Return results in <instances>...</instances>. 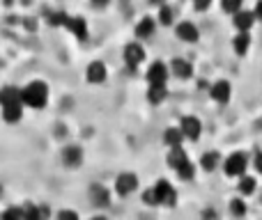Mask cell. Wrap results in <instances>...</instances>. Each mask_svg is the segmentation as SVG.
Here are the masks:
<instances>
[{
    "label": "cell",
    "instance_id": "d590c367",
    "mask_svg": "<svg viewBox=\"0 0 262 220\" xmlns=\"http://www.w3.org/2000/svg\"><path fill=\"white\" fill-rule=\"evenodd\" d=\"M253 16H255V18H260V21H262V0H260L258 5H255V12H253Z\"/></svg>",
    "mask_w": 262,
    "mask_h": 220
},
{
    "label": "cell",
    "instance_id": "9c48e42d",
    "mask_svg": "<svg viewBox=\"0 0 262 220\" xmlns=\"http://www.w3.org/2000/svg\"><path fill=\"white\" fill-rule=\"evenodd\" d=\"M232 23H235V28L239 32H249V28L255 23V16H253V12H249V9H242V12L235 14Z\"/></svg>",
    "mask_w": 262,
    "mask_h": 220
},
{
    "label": "cell",
    "instance_id": "52a82bcc",
    "mask_svg": "<svg viewBox=\"0 0 262 220\" xmlns=\"http://www.w3.org/2000/svg\"><path fill=\"white\" fill-rule=\"evenodd\" d=\"M166 78H168L166 64H163V62L149 64V69H147V83H149V85H166Z\"/></svg>",
    "mask_w": 262,
    "mask_h": 220
},
{
    "label": "cell",
    "instance_id": "4fadbf2b",
    "mask_svg": "<svg viewBox=\"0 0 262 220\" xmlns=\"http://www.w3.org/2000/svg\"><path fill=\"white\" fill-rule=\"evenodd\" d=\"M62 158H64V163H67L69 167H78V165H81V161H83L81 147H76V144H69V147H64Z\"/></svg>",
    "mask_w": 262,
    "mask_h": 220
},
{
    "label": "cell",
    "instance_id": "30bf717a",
    "mask_svg": "<svg viewBox=\"0 0 262 220\" xmlns=\"http://www.w3.org/2000/svg\"><path fill=\"white\" fill-rule=\"evenodd\" d=\"M88 83H104L106 81V64L104 62H90L88 64Z\"/></svg>",
    "mask_w": 262,
    "mask_h": 220
},
{
    "label": "cell",
    "instance_id": "44dd1931",
    "mask_svg": "<svg viewBox=\"0 0 262 220\" xmlns=\"http://www.w3.org/2000/svg\"><path fill=\"white\" fill-rule=\"evenodd\" d=\"M232 46H235L237 55H246V51H249V46H251V35L249 32H239V35L235 37V41H232Z\"/></svg>",
    "mask_w": 262,
    "mask_h": 220
},
{
    "label": "cell",
    "instance_id": "83f0119b",
    "mask_svg": "<svg viewBox=\"0 0 262 220\" xmlns=\"http://www.w3.org/2000/svg\"><path fill=\"white\" fill-rule=\"evenodd\" d=\"M159 21H161L163 26H170L172 23V9L168 7V5H163V7L159 9Z\"/></svg>",
    "mask_w": 262,
    "mask_h": 220
},
{
    "label": "cell",
    "instance_id": "8fae6325",
    "mask_svg": "<svg viewBox=\"0 0 262 220\" xmlns=\"http://www.w3.org/2000/svg\"><path fill=\"white\" fill-rule=\"evenodd\" d=\"M0 104H3V108L5 106L21 104V90H18V87H12V85L3 87V90H0Z\"/></svg>",
    "mask_w": 262,
    "mask_h": 220
},
{
    "label": "cell",
    "instance_id": "6da1fadb",
    "mask_svg": "<svg viewBox=\"0 0 262 220\" xmlns=\"http://www.w3.org/2000/svg\"><path fill=\"white\" fill-rule=\"evenodd\" d=\"M49 101V87L41 81H32L21 90V104L30 106V108H44Z\"/></svg>",
    "mask_w": 262,
    "mask_h": 220
},
{
    "label": "cell",
    "instance_id": "5b68a950",
    "mask_svg": "<svg viewBox=\"0 0 262 220\" xmlns=\"http://www.w3.org/2000/svg\"><path fill=\"white\" fill-rule=\"evenodd\" d=\"M124 60H127L129 69H136V67H138V64L145 60L143 46H140L138 41H131V44H127V46H124Z\"/></svg>",
    "mask_w": 262,
    "mask_h": 220
},
{
    "label": "cell",
    "instance_id": "603a6c76",
    "mask_svg": "<svg viewBox=\"0 0 262 220\" xmlns=\"http://www.w3.org/2000/svg\"><path fill=\"white\" fill-rule=\"evenodd\" d=\"M255 190V179L253 177H242L239 179V193L242 195H251Z\"/></svg>",
    "mask_w": 262,
    "mask_h": 220
},
{
    "label": "cell",
    "instance_id": "f546056e",
    "mask_svg": "<svg viewBox=\"0 0 262 220\" xmlns=\"http://www.w3.org/2000/svg\"><path fill=\"white\" fill-rule=\"evenodd\" d=\"M223 12L235 16L237 12H242V0H228V3H223Z\"/></svg>",
    "mask_w": 262,
    "mask_h": 220
},
{
    "label": "cell",
    "instance_id": "d4e9b609",
    "mask_svg": "<svg viewBox=\"0 0 262 220\" xmlns=\"http://www.w3.org/2000/svg\"><path fill=\"white\" fill-rule=\"evenodd\" d=\"M92 198H95V202L101 204V207H106V204H108V193H106L101 186H95V188H92Z\"/></svg>",
    "mask_w": 262,
    "mask_h": 220
},
{
    "label": "cell",
    "instance_id": "e575fe53",
    "mask_svg": "<svg viewBox=\"0 0 262 220\" xmlns=\"http://www.w3.org/2000/svg\"><path fill=\"white\" fill-rule=\"evenodd\" d=\"M207 7H209L207 0H198V3H195V9H198V12H203V9H207Z\"/></svg>",
    "mask_w": 262,
    "mask_h": 220
},
{
    "label": "cell",
    "instance_id": "e0dca14e",
    "mask_svg": "<svg viewBox=\"0 0 262 220\" xmlns=\"http://www.w3.org/2000/svg\"><path fill=\"white\" fill-rule=\"evenodd\" d=\"M154 28H157V23H154V18H143V21L136 26V37H140V39H149V37L154 35Z\"/></svg>",
    "mask_w": 262,
    "mask_h": 220
},
{
    "label": "cell",
    "instance_id": "277c9868",
    "mask_svg": "<svg viewBox=\"0 0 262 220\" xmlns=\"http://www.w3.org/2000/svg\"><path fill=\"white\" fill-rule=\"evenodd\" d=\"M180 131H182V135H184V138H189V140H198V138H200V131H203V124H200L198 117L186 115V117H182Z\"/></svg>",
    "mask_w": 262,
    "mask_h": 220
},
{
    "label": "cell",
    "instance_id": "f1b7e54d",
    "mask_svg": "<svg viewBox=\"0 0 262 220\" xmlns=\"http://www.w3.org/2000/svg\"><path fill=\"white\" fill-rule=\"evenodd\" d=\"M230 211L235 213L237 218H242V216H244V213H246V204L242 202L239 198H237V200H232V202H230Z\"/></svg>",
    "mask_w": 262,
    "mask_h": 220
},
{
    "label": "cell",
    "instance_id": "836d02e7",
    "mask_svg": "<svg viewBox=\"0 0 262 220\" xmlns=\"http://www.w3.org/2000/svg\"><path fill=\"white\" fill-rule=\"evenodd\" d=\"M253 165H255V170H258L260 175H262V152L258 154V156H255V163H253Z\"/></svg>",
    "mask_w": 262,
    "mask_h": 220
},
{
    "label": "cell",
    "instance_id": "ffe728a7",
    "mask_svg": "<svg viewBox=\"0 0 262 220\" xmlns=\"http://www.w3.org/2000/svg\"><path fill=\"white\" fill-rule=\"evenodd\" d=\"M219 161H221V156H219L216 152H205L203 158H200V167H203L205 172H212V170H216Z\"/></svg>",
    "mask_w": 262,
    "mask_h": 220
},
{
    "label": "cell",
    "instance_id": "8d00e7d4",
    "mask_svg": "<svg viewBox=\"0 0 262 220\" xmlns=\"http://www.w3.org/2000/svg\"><path fill=\"white\" fill-rule=\"evenodd\" d=\"M92 220H106L104 216H95V218H92Z\"/></svg>",
    "mask_w": 262,
    "mask_h": 220
},
{
    "label": "cell",
    "instance_id": "4dcf8cb0",
    "mask_svg": "<svg viewBox=\"0 0 262 220\" xmlns=\"http://www.w3.org/2000/svg\"><path fill=\"white\" fill-rule=\"evenodd\" d=\"M23 220H41V213L37 207H26L23 209Z\"/></svg>",
    "mask_w": 262,
    "mask_h": 220
},
{
    "label": "cell",
    "instance_id": "9a60e30c",
    "mask_svg": "<svg viewBox=\"0 0 262 220\" xmlns=\"http://www.w3.org/2000/svg\"><path fill=\"white\" fill-rule=\"evenodd\" d=\"M67 28L78 37V39H88V23H85V18H81V16H69Z\"/></svg>",
    "mask_w": 262,
    "mask_h": 220
},
{
    "label": "cell",
    "instance_id": "3957f363",
    "mask_svg": "<svg viewBox=\"0 0 262 220\" xmlns=\"http://www.w3.org/2000/svg\"><path fill=\"white\" fill-rule=\"evenodd\" d=\"M154 195H157V202L166 204V207H175V202H177V190L163 179L157 181V186H154Z\"/></svg>",
    "mask_w": 262,
    "mask_h": 220
},
{
    "label": "cell",
    "instance_id": "d6986e66",
    "mask_svg": "<svg viewBox=\"0 0 262 220\" xmlns=\"http://www.w3.org/2000/svg\"><path fill=\"white\" fill-rule=\"evenodd\" d=\"M23 115V104H14V106H5L3 108V119L9 121V124H14V121H18Z\"/></svg>",
    "mask_w": 262,
    "mask_h": 220
},
{
    "label": "cell",
    "instance_id": "5bb4252c",
    "mask_svg": "<svg viewBox=\"0 0 262 220\" xmlns=\"http://www.w3.org/2000/svg\"><path fill=\"white\" fill-rule=\"evenodd\" d=\"M170 71L175 74L177 78H191L193 76V67H191V62H186V60L177 58L170 62Z\"/></svg>",
    "mask_w": 262,
    "mask_h": 220
},
{
    "label": "cell",
    "instance_id": "ba28073f",
    "mask_svg": "<svg viewBox=\"0 0 262 220\" xmlns=\"http://www.w3.org/2000/svg\"><path fill=\"white\" fill-rule=\"evenodd\" d=\"M230 92H232V87H230L228 81H216L212 87H209L212 99L219 101V104H228V101H230Z\"/></svg>",
    "mask_w": 262,
    "mask_h": 220
},
{
    "label": "cell",
    "instance_id": "7402d4cb",
    "mask_svg": "<svg viewBox=\"0 0 262 220\" xmlns=\"http://www.w3.org/2000/svg\"><path fill=\"white\" fill-rule=\"evenodd\" d=\"M166 96H168L166 85H149V92H147L149 104H161V101L166 99Z\"/></svg>",
    "mask_w": 262,
    "mask_h": 220
},
{
    "label": "cell",
    "instance_id": "2e32d148",
    "mask_svg": "<svg viewBox=\"0 0 262 220\" xmlns=\"http://www.w3.org/2000/svg\"><path fill=\"white\" fill-rule=\"evenodd\" d=\"M163 140H166V144L170 149H180L182 147V140H184V135H182L180 126H170V129L163 133Z\"/></svg>",
    "mask_w": 262,
    "mask_h": 220
},
{
    "label": "cell",
    "instance_id": "cb8c5ba5",
    "mask_svg": "<svg viewBox=\"0 0 262 220\" xmlns=\"http://www.w3.org/2000/svg\"><path fill=\"white\" fill-rule=\"evenodd\" d=\"M67 21H69V14H64V12H51L49 14L51 26H67Z\"/></svg>",
    "mask_w": 262,
    "mask_h": 220
},
{
    "label": "cell",
    "instance_id": "1f68e13d",
    "mask_svg": "<svg viewBox=\"0 0 262 220\" xmlns=\"http://www.w3.org/2000/svg\"><path fill=\"white\" fill-rule=\"evenodd\" d=\"M143 202L147 204V207H157V195H154V188H149V190H145L143 193Z\"/></svg>",
    "mask_w": 262,
    "mask_h": 220
},
{
    "label": "cell",
    "instance_id": "4316f807",
    "mask_svg": "<svg viewBox=\"0 0 262 220\" xmlns=\"http://www.w3.org/2000/svg\"><path fill=\"white\" fill-rule=\"evenodd\" d=\"M0 220H23V209H18V207L7 209V211L0 216Z\"/></svg>",
    "mask_w": 262,
    "mask_h": 220
},
{
    "label": "cell",
    "instance_id": "d6a6232c",
    "mask_svg": "<svg viewBox=\"0 0 262 220\" xmlns=\"http://www.w3.org/2000/svg\"><path fill=\"white\" fill-rule=\"evenodd\" d=\"M58 220H78V213L72 211V209H64V211L58 213Z\"/></svg>",
    "mask_w": 262,
    "mask_h": 220
},
{
    "label": "cell",
    "instance_id": "8992f818",
    "mask_svg": "<svg viewBox=\"0 0 262 220\" xmlns=\"http://www.w3.org/2000/svg\"><path fill=\"white\" fill-rule=\"evenodd\" d=\"M136 186H138V177H136L134 172H122V175L115 179V190H118V195H129Z\"/></svg>",
    "mask_w": 262,
    "mask_h": 220
},
{
    "label": "cell",
    "instance_id": "7c38bea8",
    "mask_svg": "<svg viewBox=\"0 0 262 220\" xmlns=\"http://www.w3.org/2000/svg\"><path fill=\"white\" fill-rule=\"evenodd\" d=\"M177 37H180L182 41H198V28L191 21H182L180 26H177Z\"/></svg>",
    "mask_w": 262,
    "mask_h": 220
},
{
    "label": "cell",
    "instance_id": "484cf974",
    "mask_svg": "<svg viewBox=\"0 0 262 220\" xmlns=\"http://www.w3.org/2000/svg\"><path fill=\"white\" fill-rule=\"evenodd\" d=\"M177 175H180V179H184V181H189V179H193V175H195V167L191 165V161H186L184 165L177 170Z\"/></svg>",
    "mask_w": 262,
    "mask_h": 220
},
{
    "label": "cell",
    "instance_id": "ac0fdd59",
    "mask_svg": "<svg viewBox=\"0 0 262 220\" xmlns=\"http://www.w3.org/2000/svg\"><path fill=\"white\" fill-rule=\"evenodd\" d=\"M186 161H189V156H186V152L182 147L180 149H170V152H168V165L175 167V170H180Z\"/></svg>",
    "mask_w": 262,
    "mask_h": 220
},
{
    "label": "cell",
    "instance_id": "7a4b0ae2",
    "mask_svg": "<svg viewBox=\"0 0 262 220\" xmlns=\"http://www.w3.org/2000/svg\"><path fill=\"white\" fill-rule=\"evenodd\" d=\"M249 165V158H246L244 152H235L226 158L223 163V170H226L228 177H244V170Z\"/></svg>",
    "mask_w": 262,
    "mask_h": 220
}]
</instances>
